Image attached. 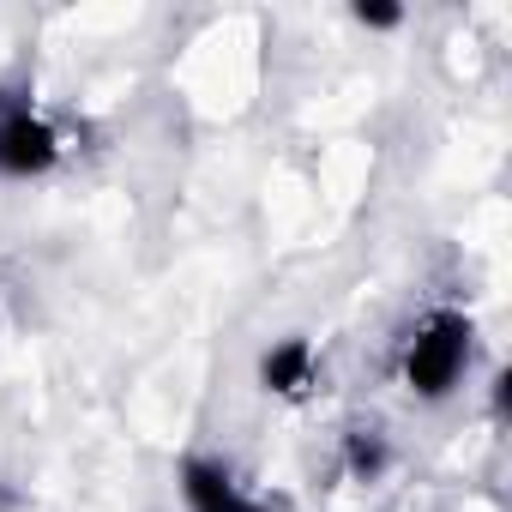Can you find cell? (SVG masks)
I'll use <instances>...</instances> for the list:
<instances>
[{"mask_svg": "<svg viewBox=\"0 0 512 512\" xmlns=\"http://www.w3.org/2000/svg\"><path fill=\"white\" fill-rule=\"evenodd\" d=\"M476 368V320L464 308H428L398 344V386L410 404H452Z\"/></svg>", "mask_w": 512, "mask_h": 512, "instance_id": "6da1fadb", "label": "cell"}, {"mask_svg": "<svg viewBox=\"0 0 512 512\" xmlns=\"http://www.w3.org/2000/svg\"><path fill=\"white\" fill-rule=\"evenodd\" d=\"M67 163V133L25 97H0V181H43Z\"/></svg>", "mask_w": 512, "mask_h": 512, "instance_id": "7a4b0ae2", "label": "cell"}, {"mask_svg": "<svg viewBox=\"0 0 512 512\" xmlns=\"http://www.w3.org/2000/svg\"><path fill=\"white\" fill-rule=\"evenodd\" d=\"M175 494H181L187 512H278L272 500L247 494L241 476L229 470V458H217V452H181V464H175Z\"/></svg>", "mask_w": 512, "mask_h": 512, "instance_id": "3957f363", "label": "cell"}, {"mask_svg": "<svg viewBox=\"0 0 512 512\" xmlns=\"http://www.w3.org/2000/svg\"><path fill=\"white\" fill-rule=\"evenodd\" d=\"M253 386H260L266 398H278V404H308L320 392V350H314V338H302V332L272 338L260 356H253Z\"/></svg>", "mask_w": 512, "mask_h": 512, "instance_id": "277c9868", "label": "cell"}, {"mask_svg": "<svg viewBox=\"0 0 512 512\" xmlns=\"http://www.w3.org/2000/svg\"><path fill=\"white\" fill-rule=\"evenodd\" d=\"M392 458H398V452H392V434H386L380 422H350L344 440H338V464H344V476L362 482V488L380 482V476L392 470Z\"/></svg>", "mask_w": 512, "mask_h": 512, "instance_id": "5b68a950", "label": "cell"}, {"mask_svg": "<svg viewBox=\"0 0 512 512\" xmlns=\"http://www.w3.org/2000/svg\"><path fill=\"white\" fill-rule=\"evenodd\" d=\"M350 19H356L362 31H398V25H404V7H386V0H356Z\"/></svg>", "mask_w": 512, "mask_h": 512, "instance_id": "8992f818", "label": "cell"}]
</instances>
